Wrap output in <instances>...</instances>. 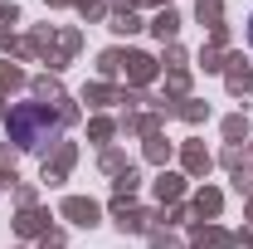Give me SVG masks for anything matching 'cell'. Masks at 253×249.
I'll use <instances>...</instances> for the list:
<instances>
[{
  "mask_svg": "<svg viewBox=\"0 0 253 249\" xmlns=\"http://www.w3.org/2000/svg\"><path fill=\"white\" fill-rule=\"evenodd\" d=\"M59 118L49 113V108H39V103H25V108H15L10 113V137L25 147V152H34V147H44L49 137H59Z\"/></svg>",
  "mask_w": 253,
  "mask_h": 249,
  "instance_id": "cell-1",
  "label": "cell"
}]
</instances>
